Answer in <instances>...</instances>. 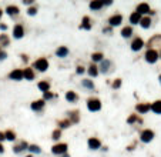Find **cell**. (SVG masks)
<instances>
[{
  "mask_svg": "<svg viewBox=\"0 0 161 157\" xmlns=\"http://www.w3.org/2000/svg\"><path fill=\"white\" fill-rule=\"evenodd\" d=\"M33 67L37 69L39 71H46L48 69V61L44 59V57H40V59H37L33 63Z\"/></svg>",
  "mask_w": 161,
  "mask_h": 157,
  "instance_id": "6da1fadb",
  "label": "cell"
},
{
  "mask_svg": "<svg viewBox=\"0 0 161 157\" xmlns=\"http://www.w3.org/2000/svg\"><path fill=\"white\" fill-rule=\"evenodd\" d=\"M87 107H88L90 111H98V110L101 108V103H100L98 99H90V100L87 102Z\"/></svg>",
  "mask_w": 161,
  "mask_h": 157,
  "instance_id": "7a4b0ae2",
  "label": "cell"
},
{
  "mask_svg": "<svg viewBox=\"0 0 161 157\" xmlns=\"http://www.w3.org/2000/svg\"><path fill=\"white\" fill-rule=\"evenodd\" d=\"M140 139H141V141H144V143H150V141L154 139V131H153V130H144V131H141Z\"/></svg>",
  "mask_w": 161,
  "mask_h": 157,
  "instance_id": "3957f363",
  "label": "cell"
},
{
  "mask_svg": "<svg viewBox=\"0 0 161 157\" xmlns=\"http://www.w3.org/2000/svg\"><path fill=\"white\" fill-rule=\"evenodd\" d=\"M145 60H147L148 63H156L157 60H158V53H157L154 49H150L145 53Z\"/></svg>",
  "mask_w": 161,
  "mask_h": 157,
  "instance_id": "277c9868",
  "label": "cell"
},
{
  "mask_svg": "<svg viewBox=\"0 0 161 157\" xmlns=\"http://www.w3.org/2000/svg\"><path fill=\"white\" fill-rule=\"evenodd\" d=\"M51 152H53V154H63V153L67 152V144H66V143L54 144V146L51 147Z\"/></svg>",
  "mask_w": 161,
  "mask_h": 157,
  "instance_id": "5b68a950",
  "label": "cell"
},
{
  "mask_svg": "<svg viewBox=\"0 0 161 157\" xmlns=\"http://www.w3.org/2000/svg\"><path fill=\"white\" fill-rule=\"evenodd\" d=\"M144 46V42H143V39L140 37H135L133 40V43H131V50H134V52H138L141 47Z\"/></svg>",
  "mask_w": 161,
  "mask_h": 157,
  "instance_id": "8992f818",
  "label": "cell"
},
{
  "mask_svg": "<svg viewBox=\"0 0 161 157\" xmlns=\"http://www.w3.org/2000/svg\"><path fill=\"white\" fill-rule=\"evenodd\" d=\"M123 22V16L121 14H114L108 19V23H110V26H118V24H121Z\"/></svg>",
  "mask_w": 161,
  "mask_h": 157,
  "instance_id": "52a82bcc",
  "label": "cell"
},
{
  "mask_svg": "<svg viewBox=\"0 0 161 157\" xmlns=\"http://www.w3.org/2000/svg\"><path fill=\"white\" fill-rule=\"evenodd\" d=\"M137 13L138 14H147V13H153V11L150 10V6L147 3H141V5L137 6Z\"/></svg>",
  "mask_w": 161,
  "mask_h": 157,
  "instance_id": "ba28073f",
  "label": "cell"
},
{
  "mask_svg": "<svg viewBox=\"0 0 161 157\" xmlns=\"http://www.w3.org/2000/svg\"><path fill=\"white\" fill-rule=\"evenodd\" d=\"M23 34H24V29H23L22 24H17L14 29H13V36L16 39H22Z\"/></svg>",
  "mask_w": 161,
  "mask_h": 157,
  "instance_id": "9c48e42d",
  "label": "cell"
},
{
  "mask_svg": "<svg viewBox=\"0 0 161 157\" xmlns=\"http://www.w3.org/2000/svg\"><path fill=\"white\" fill-rule=\"evenodd\" d=\"M100 146H101V143H100V140H98V139H96V137L88 139V147H90V149L97 150V149H100Z\"/></svg>",
  "mask_w": 161,
  "mask_h": 157,
  "instance_id": "30bf717a",
  "label": "cell"
},
{
  "mask_svg": "<svg viewBox=\"0 0 161 157\" xmlns=\"http://www.w3.org/2000/svg\"><path fill=\"white\" fill-rule=\"evenodd\" d=\"M9 77H10V79H13V80H22V79H23V70L16 69V70H13L10 74H9Z\"/></svg>",
  "mask_w": 161,
  "mask_h": 157,
  "instance_id": "8fae6325",
  "label": "cell"
},
{
  "mask_svg": "<svg viewBox=\"0 0 161 157\" xmlns=\"http://www.w3.org/2000/svg\"><path fill=\"white\" fill-rule=\"evenodd\" d=\"M137 111H140V113H147L148 110L151 108L150 103H141V104H137Z\"/></svg>",
  "mask_w": 161,
  "mask_h": 157,
  "instance_id": "7c38bea8",
  "label": "cell"
},
{
  "mask_svg": "<svg viewBox=\"0 0 161 157\" xmlns=\"http://www.w3.org/2000/svg\"><path fill=\"white\" fill-rule=\"evenodd\" d=\"M26 149H29V144H27L24 140H22L17 146H14V153H20V152H23V150H26Z\"/></svg>",
  "mask_w": 161,
  "mask_h": 157,
  "instance_id": "4fadbf2b",
  "label": "cell"
},
{
  "mask_svg": "<svg viewBox=\"0 0 161 157\" xmlns=\"http://www.w3.org/2000/svg\"><path fill=\"white\" fill-rule=\"evenodd\" d=\"M80 29H86V30H90V29H91V23H90V17L88 16L83 17V23L80 24Z\"/></svg>",
  "mask_w": 161,
  "mask_h": 157,
  "instance_id": "5bb4252c",
  "label": "cell"
},
{
  "mask_svg": "<svg viewBox=\"0 0 161 157\" xmlns=\"http://www.w3.org/2000/svg\"><path fill=\"white\" fill-rule=\"evenodd\" d=\"M23 77H24L26 80H33V79H34V71H33V69H24V70H23Z\"/></svg>",
  "mask_w": 161,
  "mask_h": 157,
  "instance_id": "9a60e30c",
  "label": "cell"
},
{
  "mask_svg": "<svg viewBox=\"0 0 161 157\" xmlns=\"http://www.w3.org/2000/svg\"><path fill=\"white\" fill-rule=\"evenodd\" d=\"M43 107H44V100H36V102H33L32 103V108L33 110H36V111L42 110Z\"/></svg>",
  "mask_w": 161,
  "mask_h": 157,
  "instance_id": "2e32d148",
  "label": "cell"
},
{
  "mask_svg": "<svg viewBox=\"0 0 161 157\" xmlns=\"http://www.w3.org/2000/svg\"><path fill=\"white\" fill-rule=\"evenodd\" d=\"M103 6H104V2H103V0H96V2H91V3H90V9L98 10V9H101Z\"/></svg>",
  "mask_w": 161,
  "mask_h": 157,
  "instance_id": "e0dca14e",
  "label": "cell"
},
{
  "mask_svg": "<svg viewBox=\"0 0 161 157\" xmlns=\"http://www.w3.org/2000/svg\"><path fill=\"white\" fill-rule=\"evenodd\" d=\"M151 110L157 114H161V100H157V102L151 104Z\"/></svg>",
  "mask_w": 161,
  "mask_h": 157,
  "instance_id": "ac0fdd59",
  "label": "cell"
},
{
  "mask_svg": "<svg viewBox=\"0 0 161 157\" xmlns=\"http://www.w3.org/2000/svg\"><path fill=\"white\" fill-rule=\"evenodd\" d=\"M156 44L161 47V36H156V37L151 39L150 42H148V47H154Z\"/></svg>",
  "mask_w": 161,
  "mask_h": 157,
  "instance_id": "d6986e66",
  "label": "cell"
},
{
  "mask_svg": "<svg viewBox=\"0 0 161 157\" xmlns=\"http://www.w3.org/2000/svg\"><path fill=\"white\" fill-rule=\"evenodd\" d=\"M130 22L133 23V24H138L141 22V14H138L137 11H134L131 16H130Z\"/></svg>",
  "mask_w": 161,
  "mask_h": 157,
  "instance_id": "ffe728a7",
  "label": "cell"
},
{
  "mask_svg": "<svg viewBox=\"0 0 161 157\" xmlns=\"http://www.w3.org/2000/svg\"><path fill=\"white\" fill-rule=\"evenodd\" d=\"M56 54H57L59 57H66V56L69 54V49H67V47H64V46H61V47H59V49H57Z\"/></svg>",
  "mask_w": 161,
  "mask_h": 157,
  "instance_id": "44dd1931",
  "label": "cell"
},
{
  "mask_svg": "<svg viewBox=\"0 0 161 157\" xmlns=\"http://www.w3.org/2000/svg\"><path fill=\"white\" fill-rule=\"evenodd\" d=\"M141 27H144V29H148L151 26V19L150 17H141V22H140Z\"/></svg>",
  "mask_w": 161,
  "mask_h": 157,
  "instance_id": "7402d4cb",
  "label": "cell"
},
{
  "mask_svg": "<svg viewBox=\"0 0 161 157\" xmlns=\"http://www.w3.org/2000/svg\"><path fill=\"white\" fill-rule=\"evenodd\" d=\"M6 11H7L10 16H16V14H19V7H17V6H9V7L6 9Z\"/></svg>",
  "mask_w": 161,
  "mask_h": 157,
  "instance_id": "603a6c76",
  "label": "cell"
},
{
  "mask_svg": "<svg viewBox=\"0 0 161 157\" xmlns=\"http://www.w3.org/2000/svg\"><path fill=\"white\" fill-rule=\"evenodd\" d=\"M39 89L42 90V92H48V89H50V83L48 81H40L39 83Z\"/></svg>",
  "mask_w": 161,
  "mask_h": 157,
  "instance_id": "cb8c5ba5",
  "label": "cell"
},
{
  "mask_svg": "<svg viewBox=\"0 0 161 157\" xmlns=\"http://www.w3.org/2000/svg\"><path fill=\"white\" fill-rule=\"evenodd\" d=\"M131 34H133V29H131V27H124L123 30H121V36H123V37H130V36H131Z\"/></svg>",
  "mask_w": 161,
  "mask_h": 157,
  "instance_id": "d4e9b609",
  "label": "cell"
},
{
  "mask_svg": "<svg viewBox=\"0 0 161 157\" xmlns=\"http://www.w3.org/2000/svg\"><path fill=\"white\" fill-rule=\"evenodd\" d=\"M66 99L69 100V102H76L77 100V94L74 92H67L66 93Z\"/></svg>",
  "mask_w": 161,
  "mask_h": 157,
  "instance_id": "484cf974",
  "label": "cell"
},
{
  "mask_svg": "<svg viewBox=\"0 0 161 157\" xmlns=\"http://www.w3.org/2000/svg\"><path fill=\"white\" fill-rule=\"evenodd\" d=\"M5 137L7 139V140L13 141L14 139H16V133H14V131H11V130H7V131L5 133Z\"/></svg>",
  "mask_w": 161,
  "mask_h": 157,
  "instance_id": "4316f807",
  "label": "cell"
},
{
  "mask_svg": "<svg viewBox=\"0 0 161 157\" xmlns=\"http://www.w3.org/2000/svg\"><path fill=\"white\" fill-rule=\"evenodd\" d=\"M88 74H90V76H93V77H96L97 74H98V70H97V67L94 64H91L90 67H88Z\"/></svg>",
  "mask_w": 161,
  "mask_h": 157,
  "instance_id": "83f0119b",
  "label": "cell"
},
{
  "mask_svg": "<svg viewBox=\"0 0 161 157\" xmlns=\"http://www.w3.org/2000/svg\"><path fill=\"white\" fill-rule=\"evenodd\" d=\"M0 44H2V46H9V39H7L6 34H2V36H0Z\"/></svg>",
  "mask_w": 161,
  "mask_h": 157,
  "instance_id": "f1b7e54d",
  "label": "cell"
},
{
  "mask_svg": "<svg viewBox=\"0 0 161 157\" xmlns=\"http://www.w3.org/2000/svg\"><path fill=\"white\" fill-rule=\"evenodd\" d=\"M103 53H93V56H91V59H93V61H100V60H103Z\"/></svg>",
  "mask_w": 161,
  "mask_h": 157,
  "instance_id": "f546056e",
  "label": "cell"
},
{
  "mask_svg": "<svg viewBox=\"0 0 161 157\" xmlns=\"http://www.w3.org/2000/svg\"><path fill=\"white\" fill-rule=\"evenodd\" d=\"M71 120H70V123L73 121V123H77L79 121V111H71Z\"/></svg>",
  "mask_w": 161,
  "mask_h": 157,
  "instance_id": "4dcf8cb0",
  "label": "cell"
},
{
  "mask_svg": "<svg viewBox=\"0 0 161 157\" xmlns=\"http://www.w3.org/2000/svg\"><path fill=\"white\" fill-rule=\"evenodd\" d=\"M83 86L87 87V89H94V84H93V81H91V80H88V79L83 80Z\"/></svg>",
  "mask_w": 161,
  "mask_h": 157,
  "instance_id": "1f68e13d",
  "label": "cell"
},
{
  "mask_svg": "<svg viewBox=\"0 0 161 157\" xmlns=\"http://www.w3.org/2000/svg\"><path fill=\"white\" fill-rule=\"evenodd\" d=\"M70 124H71L70 120H61V121H59V126L61 127V129H66V127H69Z\"/></svg>",
  "mask_w": 161,
  "mask_h": 157,
  "instance_id": "d6a6232c",
  "label": "cell"
},
{
  "mask_svg": "<svg viewBox=\"0 0 161 157\" xmlns=\"http://www.w3.org/2000/svg\"><path fill=\"white\" fill-rule=\"evenodd\" d=\"M29 150L32 153H40L42 150H40V147L36 146V144H32V146H29Z\"/></svg>",
  "mask_w": 161,
  "mask_h": 157,
  "instance_id": "836d02e7",
  "label": "cell"
},
{
  "mask_svg": "<svg viewBox=\"0 0 161 157\" xmlns=\"http://www.w3.org/2000/svg\"><path fill=\"white\" fill-rule=\"evenodd\" d=\"M108 66H110V61H108V60H104V61L101 63V71H107Z\"/></svg>",
  "mask_w": 161,
  "mask_h": 157,
  "instance_id": "e575fe53",
  "label": "cell"
},
{
  "mask_svg": "<svg viewBox=\"0 0 161 157\" xmlns=\"http://www.w3.org/2000/svg\"><path fill=\"white\" fill-rule=\"evenodd\" d=\"M60 136H61V131H60L59 129H57V130H54L53 131V140H59Z\"/></svg>",
  "mask_w": 161,
  "mask_h": 157,
  "instance_id": "d590c367",
  "label": "cell"
},
{
  "mask_svg": "<svg viewBox=\"0 0 161 157\" xmlns=\"http://www.w3.org/2000/svg\"><path fill=\"white\" fill-rule=\"evenodd\" d=\"M27 13H29L30 16H33V14H36V13H37V7H30V9L27 10Z\"/></svg>",
  "mask_w": 161,
  "mask_h": 157,
  "instance_id": "8d00e7d4",
  "label": "cell"
},
{
  "mask_svg": "<svg viewBox=\"0 0 161 157\" xmlns=\"http://www.w3.org/2000/svg\"><path fill=\"white\" fill-rule=\"evenodd\" d=\"M120 86H121V80H120V79H117V80L113 83V87H114V89H118Z\"/></svg>",
  "mask_w": 161,
  "mask_h": 157,
  "instance_id": "74e56055",
  "label": "cell"
},
{
  "mask_svg": "<svg viewBox=\"0 0 161 157\" xmlns=\"http://www.w3.org/2000/svg\"><path fill=\"white\" fill-rule=\"evenodd\" d=\"M137 120H138V117H137V116L134 114V116H131V117H130V119L127 120V121H128L130 124H131V123H134V121H137Z\"/></svg>",
  "mask_w": 161,
  "mask_h": 157,
  "instance_id": "f35d334b",
  "label": "cell"
},
{
  "mask_svg": "<svg viewBox=\"0 0 161 157\" xmlns=\"http://www.w3.org/2000/svg\"><path fill=\"white\" fill-rule=\"evenodd\" d=\"M51 97H53V94H51L50 92H46V93H44V100H47V99H51Z\"/></svg>",
  "mask_w": 161,
  "mask_h": 157,
  "instance_id": "ab89813d",
  "label": "cell"
},
{
  "mask_svg": "<svg viewBox=\"0 0 161 157\" xmlns=\"http://www.w3.org/2000/svg\"><path fill=\"white\" fill-rule=\"evenodd\" d=\"M77 73H79V74L84 73V67H83V66H79V67H77Z\"/></svg>",
  "mask_w": 161,
  "mask_h": 157,
  "instance_id": "60d3db41",
  "label": "cell"
},
{
  "mask_svg": "<svg viewBox=\"0 0 161 157\" xmlns=\"http://www.w3.org/2000/svg\"><path fill=\"white\" fill-rule=\"evenodd\" d=\"M23 3H24V5H32L33 0H23Z\"/></svg>",
  "mask_w": 161,
  "mask_h": 157,
  "instance_id": "b9f144b4",
  "label": "cell"
},
{
  "mask_svg": "<svg viewBox=\"0 0 161 157\" xmlns=\"http://www.w3.org/2000/svg\"><path fill=\"white\" fill-rule=\"evenodd\" d=\"M5 139H6V137H5V133H2V131H0V141H3Z\"/></svg>",
  "mask_w": 161,
  "mask_h": 157,
  "instance_id": "7bdbcfd3",
  "label": "cell"
},
{
  "mask_svg": "<svg viewBox=\"0 0 161 157\" xmlns=\"http://www.w3.org/2000/svg\"><path fill=\"white\" fill-rule=\"evenodd\" d=\"M3 59H6V53L3 52V53H0V60H3Z\"/></svg>",
  "mask_w": 161,
  "mask_h": 157,
  "instance_id": "ee69618b",
  "label": "cell"
},
{
  "mask_svg": "<svg viewBox=\"0 0 161 157\" xmlns=\"http://www.w3.org/2000/svg\"><path fill=\"white\" fill-rule=\"evenodd\" d=\"M0 29H2V30H6V29H7V26H6V24H0Z\"/></svg>",
  "mask_w": 161,
  "mask_h": 157,
  "instance_id": "f6af8a7d",
  "label": "cell"
},
{
  "mask_svg": "<svg viewBox=\"0 0 161 157\" xmlns=\"http://www.w3.org/2000/svg\"><path fill=\"white\" fill-rule=\"evenodd\" d=\"M3 152H5V149H3V144L0 143V153H3Z\"/></svg>",
  "mask_w": 161,
  "mask_h": 157,
  "instance_id": "bcb514c9",
  "label": "cell"
},
{
  "mask_svg": "<svg viewBox=\"0 0 161 157\" xmlns=\"http://www.w3.org/2000/svg\"><path fill=\"white\" fill-rule=\"evenodd\" d=\"M0 17H2V10H0Z\"/></svg>",
  "mask_w": 161,
  "mask_h": 157,
  "instance_id": "7dc6e473",
  "label": "cell"
},
{
  "mask_svg": "<svg viewBox=\"0 0 161 157\" xmlns=\"http://www.w3.org/2000/svg\"><path fill=\"white\" fill-rule=\"evenodd\" d=\"M160 83H161V76H160Z\"/></svg>",
  "mask_w": 161,
  "mask_h": 157,
  "instance_id": "c3c4849f",
  "label": "cell"
},
{
  "mask_svg": "<svg viewBox=\"0 0 161 157\" xmlns=\"http://www.w3.org/2000/svg\"><path fill=\"white\" fill-rule=\"evenodd\" d=\"M27 157H32V156H27Z\"/></svg>",
  "mask_w": 161,
  "mask_h": 157,
  "instance_id": "681fc988",
  "label": "cell"
}]
</instances>
